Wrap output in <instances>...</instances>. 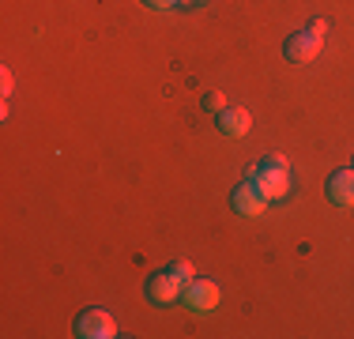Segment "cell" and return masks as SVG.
Masks as SVG:
<instances>
[{"mask_svg": "<svg viewBox=\"0 0 354 339\" xmlns=\"http://www.w3.org/2000/svg\"><path fill=\"white\" fill-rule=\"evenodd\" d=\"M185 286H189V283H181V279H177L170 268H166V271H155V275L147 279V302L155 305V309H170V305L181 302Z\"/></svg>", "mask_w": 354, "mask_h": 339, "instance_id": "cell-1", "label": "cell"}, {"mask_svg": "<svg viewBox=\"0 0 354 339\" xmlns=\"http://www.w3.org/2000/svg\"><path fill=\"white\" fill-rule=\"evenodd\" d=\"M218 302H223V291H218V283H212V279H192L181 294V305L189 313H215Z\"/></svg>", "mask_w": 354, "mask_h": 339, "instance_id": "cell-2", "label": "cell"}, {"mask_svg": "<svg viewBox=\"0 0 354 339\" xmlns=\"http://www.w3.org/2000/svg\"><path fill=\"white\" fill-rule=\"evenodd\" d=\"M72 328L80 339H113L117 336V320L106 309H83Z\"/></svg>", "mask_w": 354, "mask_h": 339, "instance_id": "cell-3", "label": "cell"}, {"mask_svg": "<svg viewBox=\"0 0 354 339\" xmlns=\"http://www.w3.org/2000/svg\"><path fill=\"white\" fill-rule=\"evenodd\" d=\"M268 203H272V200H268L264 192H260L257 185L249 181V177H245V181H241L238 189L230 192V208L238 211L241 219H257V215H264V211H268Z\"/></svg>", "mask_w": 354, "mask_h": 339, "instance_id": "cell-4", "label": "cell"}, {"mask_svg": "<svg viewBox=\"0 0 354 339\" xmlns=\"http://www.w3.org/2000/svg\"><path fill=\"white\" fill-rule=\"evenodd\" d=\"M249 181L264 192L268 200H283L290 192V170H264V166H252L249 170Z\"/></svg>", "mask_w": 354, "mask_h": 339, "instance_id": "cell-5", "label": "cell"}, {"mask_svg": "<svg viewBox=\"0 0 354 339\" xmlns=\"http://www.w3.org/2000/svg\"><path fill=\"white\" fill-rule=\"evenodd\" d=\"M320 42L324 38H317L313 30H294L290 38H286V46H283V53H286V61L290 64H306V61H313V57L320 53Z\"/></svg>", "mask_w": 354, "mask_h": 339, "instance_id": "cell-6", "label": "cell"}, {"mask_svg": "<svg viewBox=\"0 0 354 339\" xmlns=\"http://www.w3.org/2000/svg\"><path fill=\"white\" fill-rule=\"evenodd\" d=\"M215 125L223 136H234V140H241V136H249L252 129V113L245 106H226L223 113H215Z\"/></svg>", "mask_w": 354, "mask_h": 339, "instance_id": "cell-7", "label": "cell"}, {"mask_svg": "<svg viewBox=\"0 0 354 339\" xmlns=\"http://www.w3.org/2000/svg\"><path fill=\"white\" fill-rule=\"evenodd\" d=\"M328 200L335 208H354V166L351 170H335L328 177Z\"/></svg>", "mask_w": 354, "mask_h": 339, "instance_id": "cell-8", "label": "cell"}, {"mask_svg": "<svg viewBox=\"0 0 354 339\" xmlns=\"http://www.w3.org/2000/svg\"><path fill=\"white\" fill-rule=\"evenodd\" d=\"M204 109H207V113H223V109H226V98H223V91H212V95L204 98Z\"/></svg>", "mask_w": 354, "mask_h": 339, "instance_id": "cell-9", "label": "cell"}, {"mask_svg": "<svg viewBox=\"0 0 354 339\" xmlns=\"http://www.w3.org/2000/svg\"><path fill=\"white\" fill-rule=\"evenodd\" d=\"M170 271H174L177 279H181V283H192V279H196V275H192V264H189V260H174Z\"/></svg>", "mask_w": 354, "mask_h": 339, "instance_id": "cell-10", "label": "cell"}, {"mask_svg": "<svg viewBox=\"0 0 354 339\" xmlns=\"http://www.w3.org/2000/svg\"><path fill=\"white\" fill-rule=\"evenodd\" d=\"M257 166H264V170H290V163H286V155H264Z\"/></svg>", "mask_w": 354, "mask_h": 339, "instance_id": "cell-11", "label": "cell"}, {"mask_svg": "<svg viewBox=\"0 0 354 339\" xmlns=\"http://www.w3.org/2000/svg\"><path fill=\"white\" fill-rule=\"evenodd\" d=\"M207 0H174V8H181V12H192V8H204Z\"/></svg>", "mask_w": 354, "mask_h": 339, "instance_id": "cell-12", "label": "cell"}, {"mask_svg": "<svg viewBox=\"0 0 354 339\" xmlns=\"http://www.w3.org/2000/svg\"><path fill=\"white\" fill-rule=\"evenodd\" d=\"M147 8H155V12H170L174 8V0H143Z\"/></svg>", "mask_w": 354, "mask_h": 339, "instance_id": "cell-13", "label": "cell"}, {"mask_svg": "<svg viewBox=\"0 0 354 339\" xmlns=\"http://www.w3.org/2000/svg\"><path fill=\"white\" fill-rule=\"evenodd\" d=\"M309 30H313L317 38H324V34H328V23H324V19H313V23H309Z\"/></svg>", "mask_w": 354, "mask_h": 339, "instance_id": "cell-14", "label": "cell"}]
</instances>
